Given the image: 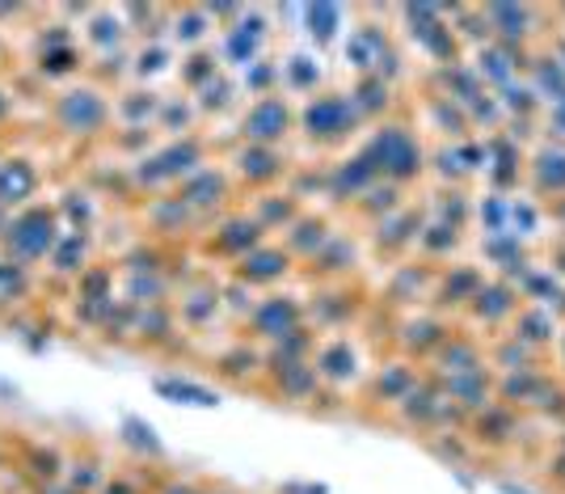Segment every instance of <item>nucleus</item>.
I'll return each instance as SVG.
<instances>
[{
	"label": "nucleus",
	"mask_w": 565,
	"mask_h": 494,
	"mask_svg": "<svg viewBox=\"0 0 565 494\" xmlns=\"http://www.w3.org/2000/svg\"><path fill=\"white\" fill-rule=\"evenodd\" d=\"M34 190V169L25 161H13L0 169V203H22Z\"/></svg>",
	"instance_id": "obj_1"
},
{
	"label": "nucleus",
	"mask_w": 565,
	"mask_h": 494,
	"mask_svg": "<svg viewBox=\"0 0 565 494\" xmlns=\"http://www.w3.org/2000/svg\"><path fill=\"white\" fill-rule=\"evenodd\" d=\"M43 229L51 233L47 216H25V220H18V229H9V233H13V245H18L22 254H43L51 241L47 237H34V233H43Z\"/></svg>",
	"instance_id": "obj_2"
},
{
	"label": "nucleus",
	"mask_w": 565,
	"mask_h": 494,
	"mask_svg": "<svg viewBox=\"0 0 565 494\" xmlns=\"http://www.w3.org/2000/svg\"><path fill=\"white\" fill-rule=\"evenodd\" d=\"M81 115H89V123H102V106L94 102V94H68V102H64L68 127H81Z\"/></svg>",
	"instance_id": "obj_3"
},
{
	"label": "nucleus",
	"mask_w": 565,
	"mask_h": 494,
	"mask_svg": "<svg viewBox=\"0 0 565 494\" xmlns=\"http://www.w3.org/2000/svg\"><path fill=\"white\" fill-rule=\"evenodd\" d=\"M4 111H9V106H4V97H0V118H4Z\"/></svg>",
	"instance_id": "obj_4"
}]
</instances>
